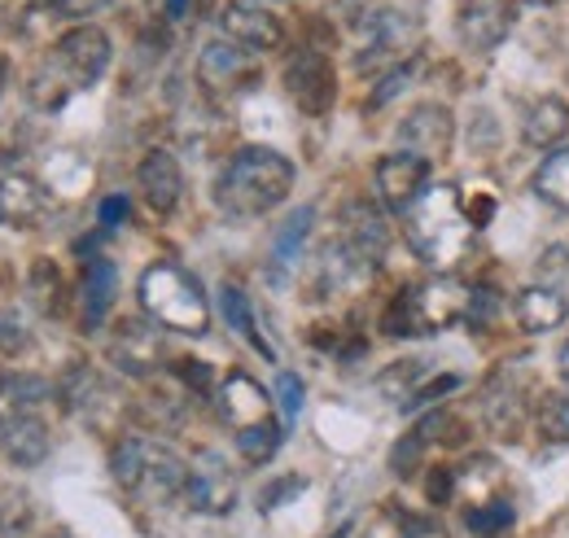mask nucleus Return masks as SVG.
Returning a JSON list of instances; mask_svg holds the SVG:
<instances>
[{
  "label": "nucleus",
  "mask_w": 569,
  "mask_h": 538,
  "mask_svg": "<svg viewBox=\"0 0 569 538\" xmlns=\"http://www.w3.org/2000/svg\"><path fill=\"white\" fill-rule=\"evenodd\" d=\"M110 67V36L92 22H79L67 36L49 44V53L36 62L27 79V97L40 110H62L74 92L92 88Z\"/></svg>",
  "instance_id": "f257e3e1"
},
{
  "label": "nucleus",
  "mask_w": 569,
  "mask_h": 538,
  "mask_svg": "<svg viewBox=\"0 0 569 538\" xmlns=\"http://www.w3.org/2000/svg\"><path fill=\"white\" fill-rule=\"evenodd\" d=\"M293 193V162L272 145H246L214 180V202L232 219H259Z\"/></svg>",
  "instance_id": "f03ea898"
},
{
  "label": "nucleus",
  "mask_w": 569,
  "mask_h": 538,
  "mask_svg": "<svg viewBox=\"0 0 569 538\" xmlns=\"http://www.w3.org/2000/svg\"><path fill=\"white\" fill-rule=\"evenodd\" d=\"M473 219L460 202L456 185H429L421 202L403 215V237L417 250V259L438 271H451L473 246Z\"/></svg>",
  "instance_id": "7ed1b4c3"
},
{
  "label": "nucleus",
  "mask_w": 569,
  "mask_h": 538,
  "mask_svg": "<svg viewBox=\"0 0 569 538\" xmlns=\"http://www.w3.org/2000/svg\"><path fill=\"white\" fill-rule=\"evenodd\" d=\"M137 293H141L144 316L158 329H171V333H184V337H202L211 329V302H207L198 276H189L180 263H153V268H144Z\"/></svg>",
  "instance_id": "20e7f679"
},
{
  "label": "nucleus",
  "mask_w": 569,
  "mask_h": 538,
  "mask_svg": "<svg viewBox=\"0 0 569 538\" xmlns=\"http://www.w3.org/2000/svg\"><path fill=\"white\" fill-rule=\"evenodd\" d=\"M465 307H469V289L460 280L429 276V280L408 285L390 298V307L381 316V329L390 337H426L465 320Z\"/></svg>",
  "instance_id": "39448f33"
},
{
  "label": "nucleus",
  "mask_w": 569,
  "mask_h": 538,
  "mask_svg": "<svg viewBox=\"0 0 569 538\" xmlns=\"http://www.w3.org/2000/svg\"><path fill=\"white\" fill-rule=\"evenodd\" d=\"M114 481L137 495L144 504H171V499H184V481H189V465L162 447V442H149V438H123L114 447Z\"/></svg>",
  "instance_id": "423d86ee"
},
{
  "label": "nucleus",
  "mask_w": 569,
  "mask_h": 538,
  "mask_svg": "<svg viewBox=\"0 0 569 538\" xmlns=\"http://www.w3.org/2000/svg\"><path fill=\"white\" fill-rule=\"evenodd\" d=\"M284 92L289 101L311 114V119H325L338 101V74L333 62L320 53V49H298L289 62H284Z\"/></svg>",
  "instance_id": "0eeeda50"
},
{
  "label": "nucleus",
  "mask_w": 569,
  "mask_h": 538,
  "mask_svg": "<svg viewBox=\"0 0 569 538\" xmlns=\"http://www.w3.org/2000/svg\"><path fill=\"white\" fill-rule=\"evenodd\" d=\"M198 83L228 101V97H241L259 83V53L232 44V40H211L202 53H198Z\"/></svg>",
  "instance_id": "6e6552de"
},
{
  "label": "nucleus",
  "mask_w": 569,
  "mask_h": 538,
  "mask_svg": "<svg viewBox=\"0 0 569 538\" xmlns=\"http://www.w3.org/2000/svg\"><path fill=\"white\" fill-rule=\"evenodd\" d=\"M237 504V472L219 451H198L189 460V481H184V508L202 517H223Z\"/></svg>",
  "instance_id": "1a4fd4ad"
},
{
  "label": "nucleus",
  "mask_w": 569,
  "mask_h": 538,
  "mask_svg": "<svg viewBox=\"0 0 569 538\" xmlns=\"http://www.w3.org/2000/svg\"><path fill=\"white\" fill-rule=\"evenodd\" d=\"M429 189V162L408 153V149H395L377 162V193L381 202L399 215H408L412 206L421 202V193Z\"/></svg>",
  "instance_id": "9d476101"
},
{
  "label": "nucleus",
  "mask_w": 569,
  "mask_h": 538,
  "mask_svg": "<svg viewBox=\"0 0 569 538\" xmlns=\"http://www.w3.org/2000/svg\"><path fill=\"white\" fill-rule=\"evenodd\" d=\"M451 136H456L451 110L438 106V101H421V106H412L408 119L399 123V149H408V153H417V158H426V162H438V158H447Z\"/></svg>",
  "instance_id": "9b49d317"
},
{
  "label": "nucleus",
  "mask_w": 569,
  "mask_h": 538,
  "mask_svg": "<svg viewBox=\"0 0 569 538\" xmlns=\"http://www.w3.org/2000/svg\"><path fill=\"white\" fill-rule=\"evenodd\" d=\"M512 0H456V31L473 53H491L512 31Z\"/></svg>",
  "instance_id": "f8f14e48"
},
{
  "label": "nucleus",
  "mask_w": 569,
  "mask_h": 538,
  "mask_svg": "<svg viewBox=\"0 0 569 538\" xmlns=\"http://www.w3.org/2000/svg\"><path fill=\"white\" fill-rule=\"evenodd\" d=\"M223 36L250 53H272L284 44V27L277 13H268V4H250V0H232L223 13Z\"/></svg>",
  "instance_id": "ddd939ff"
},
{
  "label": "nucleus",
  "mask_w": 569,
  "mask_h": 538,
  "mask_svg": "<svg viewBox=\"0 0 569 538\" xmlns=\"http://www.w3.org/2000/svg\"><path fill=\"white\" fill-rule=\"evenodd\" d=\"M417 40V22L395 13V9H381L372 13L368 22V53H359V70H381V67H403V53L412 49Z\"/></svg>",
  "instance_id": "4468645a"
},
{
  "label": "nucleus",
  "mask_w": 569,
  "mask_h": 538,
  "mask_svg": "<svg viewBox=\"0 0 569 538\" xmlns=\"http://www.w3.org/2000/svg\"><path fill=\"white\" fill-rule=\"evenodd\" d=\"M219 416L232 425V434L254 429V425H263V420H277L268 390H263L254 377H246V372H232V377L219 386Z\"/></svg>",
  "instance_id": "2eb2a0df"
},
{
  "label": "nucleus",
  "mask_w": 569,
  "mask_h": 538,
  "mask_svg": "<svg viewBox=\"0 0 569 538\" xmlns=\"http://www.w3.org/2000/svg\"><path fill=\"white\" fill-rule=\"evenodd\" d=\"M110 359L128 372V377H149L162 363V333L158 325H141V320H123L114 337H110Z\"/></svg>",
  "instance_id": "dca6fc26"
},
{
  "label": "nucleus",
  "mask_w": 569,
  "mask_h": 538,
  "mask_svg": "<svg viewBox=\"0 0 569 538\" xmlns=\"http://www.w3.org/2000/svg\"><path fill=\"white\" fill-rule=\"evenodd\" d=\"M338 246H342L363 271L377 268V259L386 255V223H381V215L368 202H351L347 215H342V237H338Z\"/></svg>",
  "instance_id": "f3484780"
},
{
  "label": "nucleus",
  "mask_w": 569,
  "mask_h": 538,
  "mask_svg": "<svg viewBox=\"0 0 569 538\" xmlns=\"http://www.w3.org/2000/svg\"><path fill=\"white\" fill-rule=\"evenodd\" d=\"M137 185H141V198L149 202V210L171 215L176 202H180V189H184L180 162L167 149H149L141 158V167H137Z\"/></svg>",
  "instance_id": "a211bd4d"
},
{
  "label": "nucleus",
  "mask_w": 569,
  "mask_h": 538,
  "mask_svg": "<svg viewBox=\"0 0 569 538\" xmlns=\"http://www.w3.org/2000/svg\"><path fill=\"white\" fill-rule=\"evenodd\" d=\"M53 399V386L36 372H13L0 381V425L27 420V416H44V407Z\"/></svg>",
  "instance_id": "6ab92c4d"
},
{
  "label": "nucleus",
  "mask_w": 569,
  "mask_h": 538,
  "mask_svg": "<svg viewBox=\"0 0 569 538\" xmlns=\"http://www.w3.org/2000/svg\"><path fill=\"white\" fill-rule=\"evenodd\" d=\"M49 210L44 185L31 176H0V223L4 228H31Z\"/></svg>",
  "instance_id": "aec40b11"
},
{
  "label": "nucleus",
  "mask_w": 569,
  "mask_h": 538,
  "mask_svg": "<svg viewBox=\"0 0 569 538\" xmlns=\"http://www.w3.org/2000/svg\"><path fill=\"white\" fill-rule=\"evenodd\" d=\"M512 311H517L521 333H552L569 320V298L552 285H535V289H526L517 298Z\"/></svg>",
  "instance_id": "412c9836"
},
{
  "label": "nucleus",
  "mask_w": 569,
  "mask_h": 538,
  "mask_svg": "<svg viewBox=\"0 0 569 538\" xmlns=\"http://www.w3.org/2000/svg\"><path fill=\"white\" fill-rule=\"evenodd\" d=\"M114 293H119V271L110 259H88L83 268V285H79V307H83V329H101V320L110 316L114 307Z\"/></svg>",
  "instance_id": "4be33fe9"
},
{
  "label": "nucleus",
  "mask_w": 569,
  "mask_h": 538,
  "mask_svg": "<svg viewBox=\"0 0 569 538\" xmlns=\"http://www.w3.org/2000/svg\"><path fill=\"white\" fill-rule=\"evenodd\" d=\"M0 451L18 465V469H36L49 460V420L44 416H27L13 425H0Z\"/></svg>",
  "instance_id": "5701e85b"
},
{
  "label": "nucleus",
  "mask_w": 569,
  "mask_h": 538,
  "mask_svg": "<svg viewBox=\"0 0 569 538\" xmlns=\"http://www.w3.org/2000/svg\"><path fill=\"white\" fill-rule=\"evenodd\" d=\"M566 132H569V106L561 97H539L526 110V119H521V136L535 149H557L566 140Z\"/></svg>",
  "instance_id": "b1692460"
},
{
  "label": "nucleus",
  "mask_w": 569,
  "mask_h": 538,
  "mask_svg": "<svg viewBox=\"0 0 569 538\" xmlns=\"http://www.w3.org/2000/svg\"><path fill=\"white\" fill-rule=\"evenodd\" d=\"M311 219H316V210L302 206V210L289 215V223L277 232V246H272V271H277V276H284V271L302 259V246H307V237H311Z\"/></svg>",
  "instance_id": "393cba45"
},
{
  "label": "nucleus",
  "mask_w": 569,
  "mask_h": 538,
  "mask_svg": "<svg viewBox=\"0 0 569 538\" xmlns=\"http://www.w3.org/2000/svg\"><path fill=\"white\" fill-rule=\"evenodd\" d=\"M535 193L557 210H569V145L543 158V167L535 171Z\"/></svg>",
  "instance_id": "a878e982"
},
{
  "label": "nucleus",
  "mask_w": 569,
  "mask_h": 538,
  "mask_svg": "<svg viewBox=\"0 0 569 538\" xmlns=\"http://www.w3.org/2000/svg\"><path fill=\"white\" fill-rule=\"evenodd\" d=\"M512 521H517V508H512V499H503V495L478 499V504L469 508V517H465V526L478 538H499Z\"/></svg>",
  "instance_id": "bb28decb"
},
{
  "label": "nucleus",
  "mask_w": 569,
  "mask_h": 538,
  "mask_svg": "<svg viewBox=\"0 0 569 538\" xmlns=\"http://www.w3.org/2000/svg\"><path fill=\"white\" fill-rule=\"evenodd\" d=\"M281 438H284L281 420H263V425H254V429H241V434H237V451H241L250 465H268V460L277 456Z\"/></svg>",
  "instance_id": "cd10ccee"
},
{
  "label": "nucleus",
  "mask_w": 569,
  "mask_h": 538,
  "mask_svg": "<svg viewBox=\"0 0 569 538\" xmlns=\"http://www.w3.org/2000/svg\"><path fill=\"white\" fill-rule=\"evenodd\" d=\"M223 316H228V325H232L237 333L246 337L254 350H263V355L272 359V346H268V341L259 337V329H254V316H250V302H246V293H241V289H232V285L223 289Z\"/></svg>",
  "instance_id": "c85d7f7f"
},
{
  "label": "nucleus",
  "mask_w": 569,
  "mask_h": 538,
  "mask_svg": "<svg viewBox=\"0 0 569 538\" xmlns=\"http://www.w3.org/2000/svg\"><path fill=\"white\" fill-rule=\"evenodd\" d=\"M421 372H426V363L421 359H403V363H395L377 386L395 399V404H408L412 395H417V381H421Z\"/></svg>",
  "instance_id": "c756f323"
},
{
  "label": "nucleus",
  "mask_w": 569,
  "mask_h": 538,
  "mask_svg": "<svg viewBox=\"0 0 569 538\" xmlns=\"http://www.w3.org/2000/svg\"><path fill=\"white\" fill-rule=\"evenodd\" d=\"M539 434H543L548 442L569 447V399L566 395H548V399L539 404Z\"/></svg>",
  "instance_id": "7c9ffc66"
},
{
  "label": "nucleus",
  "mask_w": 569,
  "mask_h": 538,
  "mask_svg": "<svg viewBox=\"0 0 569 538\" xmlns=\"http://www.w3.org/2000/svg\"><path fill=\"white\" fill-rule=\"evenodd\" d=\"M277 404H281V425L293 429L298 425V411H302V381L293 372H281L277 377Z\"/></svg>",
  "instance_id": "2f4dec72"
},
{
  "label": "nucleus",
  "mask_w": 569,
  "mask_h": 538,
  "mask_svg": "<svg viewBox=\"0 0 569 538\" xmlns=\"http://www.w3.org/2000/svg\"><path fill=\"white\" fill-rule=\"evenodd\" d=\"M27 325H22V316L13 311V307H0V355H18V350H27Z\"/></svg>",
  "instance_id": "473e14b6"
},
{
  "label": "nucleus",
  "mask_w": 569,
  "mask_h": 538,
  "mask_svg": "<svg viewBox=\"0 0 569 538\" xmlns=\"http://www.w3.org/2000/svg\"><path fill=\"white\" fill-rule=\"evenodd\" d=\"M456 486H460V469H447V465H438V469L429 472L426 481V495L433 508H442V504H451V495H456Z\"/></svg>",
  "instance_id": "72a5a7b5"
},
{
  "label": "nucleus",
  "mask_w": 569,
  "mask_h": 538,
  "mask_svg": "<svg viewBox=\"0 0 569 538\" xmlns=\"http://www.w3.org/2000/svg\"><path fill=\"white\" fill-rule=\"evenodd\" d=\"M499 311V298L491 289H469V307H465V325H491Z\"/></svg>",
  "instance_id": "f704fd0d"
},
{
  "label": "nucleus",
  "mask_w": 569,
  "mask_h": 538,
  "mask_svg": "<svg viewBox=\"0 0 569 538\" xmlns=\"http://www.w3.org/2000/svg\"><path fill=\"white\" fill-rule=\"evenodd\" d=\"M421 451H426V438H421V434H412V438H403V442L395 447V456H390V469L399 472V477H408V472H417V460H421Z\"/></svg>",
  "instance_id": "c9c22d12"
},
{
  "label": "nucleus",
  "mask_w": 569,
  "mask_h": 538,
  "mask_svg": "<svg viewBox=\"0 0 569 538\" xmlns=\"http://www.w3.org/2000/svg\"><path fill=\"white\" fill-rule=\"evenodd\" d=\"M176 377L189 386V390H211V368L202 359H180L176 363Z\"/></svg>",
  "instance_id": "e433bc0d"
},
{
  "label": "nucleus",
  "mask_w": 569,
  "mask_h": 538,
  "mask_svg": "<svg viewBox=\"0 0 569 538\" xmlns=\"http://www.w3.org/2000/svg\"><path fill=\"white\" fill-rule=\"evenodd\" d=\"M408 79H412V67H408V62H403V67H395V70H390V74H386V83H381V88L372 92V106H381V101H390V97H395V92H399V88H403Z\"/></svg>",
  "instance_id": "4c0bfd02"
},
{
  "label": "nucleus",
  "mask_w": 569,
  "mask_h": 538,
  "mask_svg": "<svg viewBox=\"0 0 569 538\" xmlns=\"http://www.w3.org/2000/svg\"><path fill=\"white\" fill-rule=\"evenodd\" d=\"M539 271L548 276H569V246H552V250H543V259H539Z\"/></svg>",
  "instance_id": "58836bf2"
},
{
  "label": "nucleus",
  "mask_w": 569,
  "mask_h": 538,
  "mask_svg": "<svg viewBox=\"0 0 569 538\" xmlns=\"http://www.w3.org/2000/svg\"><path fill=\"white\" fill-rule=\"evenodd\" d=\"M58 13H67V18H83V13H97L106 0H49Z\"/></svg>",
  "instance_id": "ea45409f"
},
{
  "label": "nucleus",
  "mask_w": 569,
  "mask_h": 538,
  "mask_svg": "<svg viewBox=\"0 0 569 538\" xmlns=\"http://www.w3.org/2000/svg\"><path fill=\"white\" fill-rule=\"evenodd\" d=\"M119 219H128V198H106V206H101V223L114 228Z\"/></svg>",
  "instance_id": "a19ab883"
},
{
  "label": "nucleus",
  "mask_w": 569,
  "mask_h": 538,
  "mask_svg": "<svg viewBox=\"0 0 569 538\" xmlns=\"http://www.w3.org/2000/svg\"><path fill=\"white\" fill-rule=\"evenodd\" d=\"M289 490H302V481H298V477H284L281 486L263 490V508H277V504H281V495H289Z\"/></svg>",
  "instance_id": "79ce46f5"
},
{
  "label": "nucleus",
  "mask_w": 569,
  "mask_h": 538,
  "mask_svg": "<svg viewBox=\"0 0 569 538\" xmlns=\"http://www.w3.org/2000/svg\"><path fill=\"white\" fill-rule=\"evenodd\" d=\"M403 538H447L438 526H429V521H408V535Z\"/></svg>",
  "instance_id": "37998d69"
},
{
  "label": "nucleus",
  "mask_w": 569,
  "mask_h": 538,
  "mask_svg": "<svg viewBox=\"0 0 569 538\" xmlns=\"http://www.w3.org/2000/svg\"><path fill=\"white\" fill-rule=\"evenodd\" d=\"M4 83H9V62H4V53H0V97H4Z\"/></svg>",
  "instance_id": "c03bdc74"
},
{
  "label": "nucleus",
  "mask_w": 569,
  "mask_h": 538,
  "mask_svg": "<svg viewBox=\"0 0 569 538\" xmlns=\"http://www.w3.org/2000/svg\"><path fill=\"white\" fill-rule=\"evenodd\" d=\"M561 377L569 381V341H566V350H561Z\"/></svg>",
  "instance_id": "a18cd8bd"
},
{
  "label": "nucleus",
  "mask_w": 569,
  "mask_h": 538,
  "mask_svg": "<svg viewBox=\"0 0 569 538\" xmlns=\"http://www.w3.org/2000/svg\"><path fill=\"white\" fill-rule=\"evenodd\" d=\"M184 13V0H171V18H180Z\"/></svg>",
  "instance_id": "49530a36"
},
{
  "label": "nucleus",
  "mask_w": 569,
  "mask_h": 538,
  "mask_svg": "<svg viewBox=\"0 0 569 538\" xmlns=\"http://www.w3.org/2000/svg\"><path fill=\"white\" fill-rule=\"evenodd\" d=\"M250 4H281V0H250Z\"/></svg>",
  "instance_id": "de8ad7c7"
},
{
  "label": "nucleus",
  "mask_w": 569,
  "mask_h": 538,
  "mask_svg": "<svg viewBox=\"0 0 569 538\" xmlns=\"http://www.w3.org/2000/svg\"><path fill=\"white\" fill-rule=\"evenodd\" d=\"M530 4H557V0H530Z\"/></svg>",
  "instance_id": "09e8293b"
},
{
  "label": "nucleus",
  "mask_w": 569,
  "mask_h": 538,
  "mask_svg": "<svg viewBox=\"0 0 569 538\" xmlns=\"http://www.w3.org/2000/svg\"><path fill=\"white\" fill-rule=\"evenodd\" d=\"M333 538H347V530H338V535H333Z\"/></svg>",
  "instance_id": "8fccbe9b"
}]
</instances>
